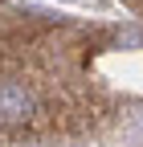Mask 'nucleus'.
<instances>
[{
    "label": "nucleus",
    "instance_id": "obj_1",
    "mask_svg": "<svg viewBox=\"0 0 143 147\" xmlns=\"http://www.w3.org/2000/svg\"><path fill=\"white\" fill-rule=\"evenodd\" d=\"M41 119V94L29 82L4 78L0 82V131H12V127H33Z\"/></svg>",
    "mask_w": 143,
    "mask_h": 147
}]
</instances>
